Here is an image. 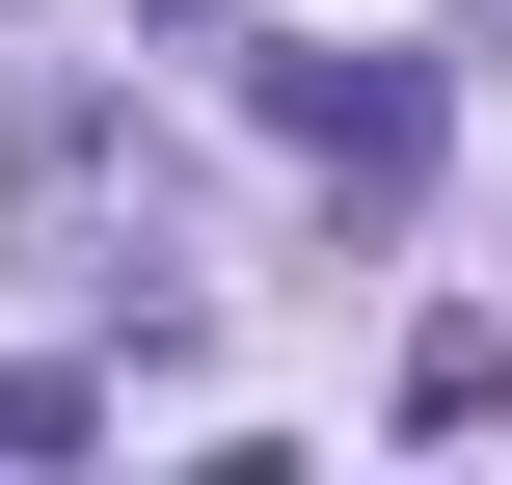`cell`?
Segmentation results:
<instances>
[{"label": "cell", "instance_id": "6da1fadb", "mask_svg": "<svg viewBox=\"0 0 512 485\" xmlns=\"http://www.w3.org/2000/svg\"><path fill=\"white\" fill-rule=\"evenodd\" d=\"M27 243L81 270V297H135V324H189V270H216V216H189V162L135 135V108H27Z\"/></svg>", "mask_w": 512, "mask_h": 485}, {"label": "cell", "instance_id": "7a4b0ae2", "mask_svg": "<svg viewBox=\"0 0 512 485\" xmlns=\"http://www.w3.org/2000/svg\"><path fill=\"white\" fill-rule=\"evenodd\" d=\"M243 108H270L297 162H351V189H405V162H432V81H405V54H243Z\"/></svg>", "mask_w": 512, "mask_h": 485}]
</instances>
